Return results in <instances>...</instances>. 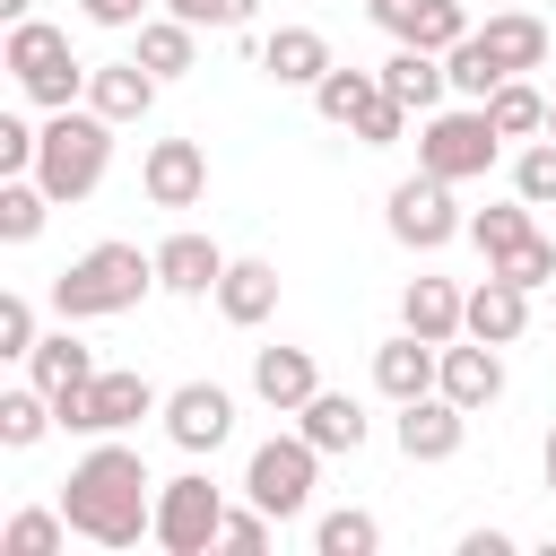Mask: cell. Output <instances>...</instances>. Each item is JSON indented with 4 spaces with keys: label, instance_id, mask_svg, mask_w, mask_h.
<instances>
[{
    "label": "cell",
    "instance_id": "6da1fadb",
    "mask_svg": "<svg viewBox=\"0 0 556 556\" xmlns=\"http://www.w3.org/2000/svg\"><path fill=\"white\" fill-rule=\"evenodd\" d=\"M61 513H70V530L96 539V547H139V539H156V478H148V460H139L130 443L104 434V443L70 469Z\"/></svg>",
    "mask_w": 556,
    "mask_h": 556
},
{
    "label": "cell",
    "instance_id": "7a4b0ae2",
    "mask_svg": "<svg viewBox=\"0 0 556 556\" xmlns=\"http://www.w3.org/2000/svg\"><path fill=\"white\" fill-rule=\"evenodd\" d=\"M148 287H156V252H139V243H96V252H78V261L52 278V313H61V321H113V313H130Z\"/></svg>",
    "mask_w": 556,
    "mask_h": 556
},
{
    "label": "cell",
    "instance_id": "3957f363",
    "mask_svg": "<svg viewBox=\"0 0 556 556\" xmlns=\"http://www.w3.org/2000/svg\"><path fill=\"white\" fill-rule=\"evenodd\" d=\"M104 165H113V122L96 113V104H61L52 122H43V148H35V182L70 208V200H87L96 182H104Z\"/></svg>",
    "mask_w": 556,
    "mask_h": 556
},
{
    "label": "cell",
    "instance_id": "277c9868",
    "mask_svg": "<svg viewBox=\"0 0 556 556\" xmlns=\"http://www.w3.org/2000/svg\"><path fill=\"white\" fill-rule=\"evenodd\" d=\"M0 70H9V78H17V96H26V104H43V113L87 104V61H78V52H70V35H61V26H43V17H17V26H9Z\"/></svg>",
    "mask_w": 556,
    "mask_h": 556
},
{
    "label": "cell",
    "instance_id": "5b68a950",
    "mask_svg": "<svg viewBox=\"0 0 556 556\" xmlns=\"http://www.w3.org/2000/svg\"><path fill=\"white\" fill-rule=\"evenodd\" d=\"M495 148H504V130L486 122V104H434L426 122H417V165L426 174H443V182H478L486 165H495Z\"/></svg>",
    "mask_w": 556,
    "mask_h": 556
},
{
    "label": "cell",
    "instance_id": "8992f818",
    "mask_svg": "<svg viewBox=\"0 0 556 556\" xmlns=\"http://www.w3.org/2000/svg\"><path fill=\"white\" fill-rule=\"evenodd\" d=\"M52 408H61V426H70V434H122V426H139V417H165V391H156L148 374H122V365H104L96 382L61 391Z\"/></svg>",
    "mask_w": 556,
    "mask_h": 556
},
{
    "label": "cell",
    "instance_id": "52a82bcc",
    "mask_svg": "<svg viewBox=\"0 0 556 556\" xmlns=\"http://www.w3.org/2000/svg\"><path fill=\"white\" fill-rule=\"evenodd\" d=\"M460 182H443V174H408V182H391V208H382V226H391V243H408V252H443L452 235H469V217H460V200H452Z\"/></svg>",
    "mask_w": 556,
    "mask_h": 556
},
{
    "label": "cell",
    "instance_id": "ba28073f",
    "mask_svg": "<svg viewBox=\"0 0 556 556\" xmlns=\"http://www.w3.org/2000/svg\"><path fill=\"white\" fill-rule=\"evenodd\" d=\"M313 469H321V452H313L304 434H269V443L243 460V495H252L261 513L295 521V513L313 504Z\"/></svg>",
    "mask_w": 556,
    "mask_h": 556
},
{
    "label": "cell",
    "instance_id": "9c48e42d",
    "mask_svg": "<svg viewBox=\"0 0 556 556\" xmlns=\"http://www.w3.org/2000/svg\"><path fill=\"white\" fill-rule=\"evenodd\" d=\"M217 521H226V495L200 469H182V478L156 486V547L165 556H208L217 547Z\"/></svg>",
    "mask_w": 556,
    "mask_h": 556
},
{
    "label": "cell",
    "instance_id": "30bf717a",
    "mask_svg": "<svg viewBox=\"0 0 556 556\" xmlns=\"http://www.w3.org/2000/svg\"><path fill=\"white\" fill-rule=\"evenodd\" d=\"M139 191H148L156 208H200V200H208V148H200V139H156V148L139 156Z\"/></svg>",
    "mask_w": 556,
    "mask_h": 556
},
{
    "label": "cell",
    "instance_id": "8fae6325",
    "mask_svg": "<svg viewBox=\"0 0 556 556\" xmlns=\"http://www.w3.org/2000/svg\"><path fill=\"white\" fill-rule=\"evenodd\" d=\"M165 434H174L182 452H217V443L235 434V391H226V382H174V391H165Z\"/></svg>",
    "mask_w": 556,
    "mask_h": 556
},
{
    "label": "cell",
    "instance_id": "7c38bea8",
    "mask_svg": "<svg viewBox=\"0 0 556 556\" xmlns=\"http://www.w3.org/2000/svg\"><path fill=\"white\" fill-rule=\"evenodd\" d=\"M434 391H443V400H460L469 417H478V408H495V400H504V348H486V339H469V330H460V339H443V374H434Z\"/></svg>",
    "mask_w": 556,
    "mask_h": 556
},
{
    "label": "cell",
    "instance_id": "4fadbf2b",
    "mask_svg": "<svg viewBox=\"0 0 556 556\" xmlns=\"http://www.w3.org/2000/svg\"><path fill=\"white\" fill-rule=\"evenodd\" d=\"M391 443H400L408 460H452V452L469 443V408H460V400H443V391H426V400H400V426H391Z\"/></svg>",
    "mask_w": 556,
    "mask_h": 556
},
{
    "label": "cell",
    "instance_id": "5bb4252c",
    "mask_svg": "<svg viewBox=\"0 0 556 556\" xmlns=\"http://www.w3.org/2000/svg\"><path fill=\"white\" fill-rule=\"evenodd\" d=\"M365 17L391 35V43H426V52H452L469 35V9L460 0H365Z\"/></svg>",
    "mask_w": 556,
    "mask_h": 556
},
{
    "label": "cell",
    "instance_id": "9a60e30c",
    "mask_svg": "<svg viewBox=\"0 0 556 556\" xmlns=\"http://www.w3.org/2000/svg\"><path fill=\"white\" fill-rule=\"evenodd\" d=\"M156 87H165V78H156L139 52H130V61H96V70H87V104H96L113 130H122V122H148V113H156Z\"/></svg>",
    "mask_w": 556,
    "mask_h": 556
},
{
    "label": "cell",
    "instance_id": "2e32d148",
    "mask_svg": "<svg viewBox=\"0 0 556 556\" xmlns=\"http://www.w3.org/2000/svg\"><path fill=\"white\" fill-rule=\"evenodd\" d=\"M217 278H226V252H217L208 235H191V226H182V235H165V243H156V287H165V295L208 304V295H217Z\"/></svg>",
    "mask_w": 556,
    "mask_h": 556
},
{
    "label": "cell",
    "instance_id": "e0dca14e",
    "mask_svg": "<svg viewBox=\"0 0 556 556\" xmlns=\"http://www.w3.org/2000/svg\"><path fill=\"white\" fill-rule=\"evenodd\" d=\"M460 330H469V339H486V348H513V339L530 330V287H513L504 269H486V278L469 287V313H460Z\"/></svg>",
    "mask_w": 556,
    "mask_h": 556
},
{
    "label": "cell",
    "instance_id": "ac0fdd59",
    "mask_svg": "<svg viewBox=\"0 0 556 556\" xmlns=\"http://www.w3.org/2000/svg\"><path fill=\"white\" fill-rule=\"evenodd\" d=\"M434 374H443V348L434 339H417V330H400V339H382L374 348V391L400 408V400H426L434 391Z\"/></svg>",
    "mask_w": 556,
    "mask_h": 556
},
{
    "label": "cell",
    "instance_id": "d6986e66",
    "mask_svg": "<svg viewBox=\"0 0 556 556\" xmlns=\"http://www.w3.org/2000/svg\"><path fill=\"white\" fill-rule=\"evenodd\" d=\"M313 391H321V365H313V348H252V400H261V408L295 417Z\"/></svg>",
    "mask_w": 556,
    "mask_h": 556
},
{
    "label": "cell",
    "instance_id": "ffe728a7",
    "mask_svg": "<svg viewBox=\"0 0 556 556\" xmlns=\"http://www.w3.org/2000/svg\"><path fill=\"white\" fill-rule=\"evenodd\" d=\"M261 78L269 87H321V70H330V35L321 26H278V35H261Z\"/></svg>",
    "mask_w": 556,
    "mask_h": 556
},
{
    "label": "cell",
    "instance_id": "44dd1931",
    "mask_svg": "<svg viewBox=\"0 0 556 556\" xmlns=\"http://www.w3.org/2000/svg\"><path fill=\"white\" fill-rule=\"evenodd\" d=\"M382 96H391V104H408V113L426 122V113L452 96V70H443V52H426V43H400V52L382 61Z\"/></svg>",
    "mask_w": 556,
    "mask_h": 556
},
{
    "label": "cell",
    "instance_id": "7402d4cb",
    "mask_svg": "<svg viewBox=\"0 0 556 556\" xmlns=\"http://www.w3.org/2000/svg\"><path fill=\"white\" fill-rule=\"evenodd\" d=\"M217 313H226L235 330H261V321L278 313V261H226V278H217Z\"/></svg>",
    "mask_w": 556,
    "mask_h": 556
},
{
    "label": "cell",
    "instance_id": "603a6c76",
    "mask_svg": "<svg viewBox=\"0 0 556 556\" xmlns=\"http://www.w3.org/2000/svg\"><path fill=\"white\" fill-rule=\"evenodd\" d=\"M460 313H469V295L452 287V278H408L400 287V330H417V339H460Z\"/></svg>",
    "mask_w": 556,
    "mask_h": 556
},
{
    "label": "cell",
    "instance_id": "cb8c5ba5",
    "mask_svg": "<svg viewBox=\"0 0 556 556\" xmlns=\"http://www.w3.org/2000/svg\"><path fill=\"white\" fill-rule=\"evenodd\" d=\"M96 374H104V365H96V348H87L70 321H61V330H43V339H35V356H26V382H43L52 400H61V391H78V382H96Z\"/></svg>",
    "mask_w": 556,
    "mask_h": 556
},
{
    "label": "cell",
    "instance_id": "d4e9b609",
    "mask_svg": "<svg viewBox=\"0 0 556 556\" xmlns=\"http://www.w3.org/2000/svg\"><path fill=\"white\" fill-rule=\"evenodd\" d=\"M295 434L330 460V452H365V408L348 400V391H313L304 408H295Z\"/></svg>",
    "mask_w": 556,
    "mask_h": 556
},
{
    "label": "cell",
    "instance_id": "484cf974",
    "mask_svg": "<svg viewBox=\"0 0 556 556\" xmlns=\"http://www.w3.org/2000/svg\"><path fill=\"white\" fill-rule=\"evenodd\" d=\"M478 43L495 52V70H504V78H521V70H539V61H547V26H539L530 9H486Z\"/></svg>",
    "mask_w": 556,
    "mask_h": 556
},
{
    "label": "cell",
    "instance_id": "4316f807",
    "mask_svg": "<svg viewBox=\"0 0 556 556\" xmlns=\"http://www.w3.org/2000/svg\"><path fill=\"white\" fill-rule=\"evenodd\" d=\"M374 96H382V70H321V87H313V113L330 122V130H356L365 113H374Z\"/></svg>",
    "mask_w": 556,
    "mask_h": 556
},
{
    "label": "cell",
    "instance_id": "83f0119b",
    "mask_svg": "<svg viewBox=\"0 0 556 556\" xmlns=\"http://www.w3.org/2000/svg\"><path fill=\"white\" fill-rule=\"evenodd\" d=\"M139 61H148L156 78H182V70L200 61V26H182L174 9H165V17H148V26H139Z\"/></svg>",
    "mask_w": 556,
    "mask_h": 556
},
{
    "label": "cell",
    "instance_id": "f1b7e54d",
    "mask_svg": "<svg viewBox=\"0 0 556 556\" xmlns=\"http://www.w3.org/2000/svg\"><path fill=\"white\" fill-rule=\"evenodd\" d=\"M43 208H61L35 174H0V243H35L43 235Z\"/></svg>",
    "mask_w": 556,
    "mask_h": 556
},
{
    "label": "cell",
    "instance_id": "f546056e",
    "mask_svg": "<svg viewBox=\"0 0 556 556\" xmlns=\"http://www.w3.org/2000/svg\"><path fill=\"white\" fill-rule=\"evenodd\" d=\"M530 235H539V217H530V200H521V191H513V200H495V208H478V217H469V243H478V252H486V261H504V252H521V243H530Z\"/></svg>",
    "mask_w": 556,
    "mask_h": 556
},
{
    "label": "cell",
    "instance_id": "4dcf8cb0",
    "mask_svg": "<svg viewBox=\"0 0 556 556\" xmlns=\"http://www.w3.org/2000/svg\"><path fill=\"white\" fill-rule=\"evenodd\" d=\"M443 70H452V96H460V104H486V96L504 87V70H495V52L478 43V26H469L452 52H443Z\"/></svg>",
    "mask_w": 556,
    "mask_h": 556
},
{
    "label": "cell",
    "instance_id": "1f68e13d",
    "mask_svg": "<svg viewBox=\"0 0 556 556\" xmlns=\"http://www.w3.org/2000/svg\"><path fill=\"white\" fill-rule=\"evenodd\" d=\"M486 122H495L504 139H539V130H547V96H539L530 78H504V87L486 96Z\"/></svg>",
    "mask_w": 556,
    "mask_h": 556
},
{
    "label": "cell",
    "instance_id": "d6a6232c",
    "mask_svg": "<svg viewBox=\"0 0 556 556\" xmlns=\"http://www.w3.org/2000/svg\"><path fill=\"white\" fill-rule=\"evenodd\" d=\"M313 547H321V556H374V547H382V521L356 513V504H348V513H321V521H313Z\"/></svg>",
    "mask_w": 556,
    "mask_h": 556
},
{
    "label": "cell",
    "instance_id": "836d02e7",
    "mask_svg": "<svg viewBox=\"0 0 556 556\" xmlns=\"http://www.w3.org/2000/svg\"><path fill=\"white\" fill-rule=\"evenodd\" d=\"M61 539H70V513L52 504V513H17L9 530H0V556H61Z\"/></svg>",
    "mask_w": 556,
    "mask_h": 556
},
{
    "label": "cell",
    "instance_id": "e575fe53",
    "mask_svg": "<svg viewBox=\"0 0 556 556\" xmlns=\"http://www.w3.org/2000/svg\"><path fill=\"white\" fill-rule=\"evenodd\" d=\"M269 530H278V513H261V504L243 495V504H226V521H217V547H226V556H261V547H269Z\"/></svg>",
    "mask_w": 556,
    "mask_h": 556
},
{
    "label": "cell",
    "instance_id": "d590c367",
    "mask_svg": "<svg viewBox=\"0 0 556 556\" xmlns=\"http://www.w3.org/2000/svg\"><path fill=\"white\" fill-rule=\"evenodd\" d=\"M513 191H521L530 208H547V200H556V139H547V130L513 156Z\"/></svg>",
    "mask_w": 556,
    "mask_h": 556
},
{
    "label": "cell",
    "instance_id": "8d00e7d4",
    "mask_svg": "<svg viewBox=\"0 0 556 556\" xmlns=\"http://www.w3.org/2000/svg\"><path fill=\"white\" fill-rule=\"evenodd\" d=\"M486 269H504L513 287H530V295H539V287H556V243H547V235H530L521 252H504V261H486Z\"/></svg>",
    "mask_w": 556,
    "mask_h": 556
},
{
    "label": "cell",
    "instance_id": "74e56055",
    "mask_svg": "<svg viewBox=\"0 0 556 556\" xmlns=\"http://www.w3.org/2000/svg\"><path fill=\"white\" fill-rule=\"evenodd\" d=\"M35 339H43V330H35V304H26V295H0V356H17V365H26V356H35Z\"/></svg>",
    "mask_w": 556,
    "mask_h": 556
},
{
    "label": "cell",
    "instance_id": "f35d334b",
    "mask_svg": "<svg viewBox=\"0 0 556 556\" xmlns=\"http://www.w3.org/2000/svg\"><path fill=\"white\" fill-rule=\"evenodd\" d=\"M408 122H417L408 104H391V96H374V113H365V122H356L348 139H365V148H400V130H408Z\"/></svg>",
    "mask_w": 556,
    "mask_h": 556
},
{
    "label": "cell",
    "instance_id": "ab89813d",
    "mask_svg": "<svg viewBox=\"0 0 556 556\" xmlns=\"http://www.w3.org/2000/svg\"><path fill=\"white\" fill-rule=\"evenodd\" d=\"M35 148H43V130L17 122V113H0V174H35Z\"/></svg>",
    "mask_w": 556,
    "mask_h": 556
},
{
    "label": "cell",
    "instance_id": "60d3db41",
    "mask_svg": "<svg viewBox=\"0 0 556 556\" xmlns=\"http://www.w3.org/2000/svg\"><path fill=\"white\" fill-rule=\"evenodd\" d=\"M182 26H252V9L261 0H165Z\"/></svg>",
    "mask_w": 556,
    "mask_h": 556
},
{
    "label": "cell",
    "instance_id": "b9f144b4",
    "mask_svg": "<svg viewBox=\"0 0 556 556\" xmlns=\"http://www.w3.org/2000/svg\"><path fill=\"white\" fill-rule=\"evenodd\" d=\"M87 26H113V35H139L148 26V0H78Z\"/></svg>",
    "mask_w": 556,
    "mask_h": 556
},
{
    "label": "cell",
    "instance_id": "7bdbcfd3",
    "mask_svg": "<svg viewBox=\"0 0 556 556\" xmlns=\"http://www.w3.org/2000/svg\"><path fill=\"white\" fill-rule=\"evenodd\" d=\"M460 556H513V530H460Z\"/></svg>",
    "mask_w": 556,
    "mask_h": 556
},
{
    "label": "cell",
    "instance_id": "ee69618b",
    "mask_svg": "<svg viewBox=\"0 0 556 556\" xmlns=\"http://www.w3.org/2000/svg\"><path fill=\"white\" fill-rule=\"evenodd\" d=\"M539 469H547V495H556V426H547V443H539Z\"/></svg>",
    "mask_w": 556,
    "mask_h": 556
},
{
    "label": "cell",
    "instance_id": "f6af8a7d",
    "mask_svg": "<svg viewBox=\"0 0 556 556\" xmlns=\"http://www.w3.org/2000/svg\"><path fill=\"white\" fill-rule=\"evenodd\" d=\"M0 17H9V26H17V17H35V0H0Z\"/></svg>",
    "mask_w": 556,
    "mask_h": 556
},
{
    "label": "cell",
    "instance_id": "bcb514c9",
    "mask_svg": "<svg viewBox=\"0 0 556 556\" xmlns=\"http://www.w3.org/2000/svg\"><path fill=\"white\" fill-rule=\"evenodd\" d=\"M547 139H556V96H547Z\"/></svg>",
    "mask_w": 556,
    "mask_h": 556
},
{
    "label": "cell",
    "instance_id": "7dc6e473",
    "mask_svg": "<svg viewBox=\"0 0 556 556\" xmlns=\"http://www.w3.org/2000/svg\"><path fill=\"white\" fill-rule=\"evenodd\" d=\"M486 9H521V0H486Z\"/></svg>",
    "mask_w": 556,
    "mask_h": 556
}]
</instances>
